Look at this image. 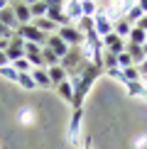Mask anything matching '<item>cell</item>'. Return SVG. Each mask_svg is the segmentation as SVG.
<instances>
[{"label":"cell","mask_w":147,"mask_h":149,"mask_svg":"<svg viewBox=\"0 0 147 149\" xmlns=\"http://www.w3.org/2000/svg\"><path fill=\"white\" fill-rule=\"evenodd\" d=\"M140 17H145V12H142V10H140V5H137V3H135V5H132V8H130V12H127V15H125V20H127V22H130V24H135V22H137V20H140Z\"/></svg>","instance_id":"d4e9b609"},{"label":"cell","mask_w":147,"mask_h":149,"mask_svg":"<svg viewBox=\"0 0 147 149\" xmlns=\"http://www.w3.org/2000/svg\"><path fill=\"white\" fill-rule=\"evenodd\" d=\"M44 47H47L52 54H57V56H59V61L64 59L66 54H69V49H71V47H66L64 42L59 39V34H49V37H47V44H44Z\"/></svg>","instance_id":"9c48e42d"},{"label":"cell","mask_w":147,"mask_h":149,"mask_svg":"<svg viewBox=\"0 0 147 149\" xmlns=\"http://www.w3.org/2000/svg\"><path fill=\"white\" fill-rule=\"evenodd\" d=\"M130 29H132V24L127 22L125 17H120V20L113 22V34H118L120 39H125V42H127V37H130Z\"/></svg>","instance_id":"7c38bea8"},{"label":"cell","mask_w":147,"mask_h":149,"mask_svg":"<svg viewBox=\"0 0 147 149\" xmlns=\"http://www.w3.org/2000/svg\"><path fill=\"white\" fill-rule=\"evenodd\" d=\"M101 44H103V52H110V54H115V56H118L120 52H125V39H120V37L113 34V32L108 37H103Z\"/></svg>","instance_id":"52a82bcc"},{"label":"cell","mask_w":147,"mask_h":149,"mask_svg":"<svg viewBox=\"0 0 147 149\" xmlns=\"http://www.w3.org/2000/svg\"><path fill=\"white\" fill-rule=\"evenodd\" d=\"M91 142H93V139H91V134H88V137L83 139V144H78V149H91Z\"/></svg>","instance_id":"1f68e13d"},{"label":"cell","mask_w":147,"mask_h":149,"mask_svg":"<svg viewBox=\"0 0 147 149\" xmlns=\"http://www.w3.org/2000/svg\"><path fill=\"white\" fill-rule=\"evenodd\" d=\"M93 29H96V34L103 39V37H108L110 32H113V22H110L103 12H98V15L93 17Z\"/></svg>","instance_id":"30bf717a"},{"label":"cell","mask_w":147,"mask_h":149,"mask_svg":"<svg viewBox=\"0 0 147 149\" xmlns=\"http://www.w3.org/2000/svg\"><path fill=\"white\" fill-rule=\"evenodd\" d=\"M17 86H20V88H24V91H37V86H34V81H32V71H29V73H20Z\"/></svg>","instance_id":"7402d4cb"},{"label":"cell","mask_w":147,"mask_h":149,"mask_svg":"<svg viewBox=\"0 0 147 149\" xmlns=\"http://www.w3.org/2000/svg\"><path fill=\"white\" fill-rule=\"evenodd\" d=\"M127 42H130V44L142 47L145 42H147V32H142V29H137V27H132V29H130V37H127Z\"/></svg>","instance_id":"d6986e66"},{"label":"cell","mask_w":147,"mask_h":149,"mask_svg":"<svg viewBox=\"0 0 147 149\" xmlns=\"http://www.w3.org/2000/svg\"><path fill=\"white\" fill-rule=\"evenodd\" d=\"M64 12H66V17L74 22H81L83 20V12H81V3L78 0H69V3H64Z\"/></svg>","instance_id":"8fae6325"},{"label":"cell","mask_w":147,"mask_h":149,"mask_svg":"<svg viewBox=\"0 0 147 149\" xmlns=\"http://www.w3.org/2000/svg\"><path fill=\"white\" fill-rule=\"evenodd\" d=\"M130 66H132V59L127 56V52H120L118 54V69L125 71V69H130Z\"/></svg>","instance_id":"4316f807"},{"label":"cell","mask_w":147,"mask_h":149,"mask_svg":"<svg viewBox=\"0 0 147 149\" xmlns=\"http://www.w3.org/2000/svg\"><path fill=\"white\" fill-rule=\"evenodd\" d=\"M3 37H8V39H12V37H15V32H12V29H8V27H3V24H0V39H3Z\"/></svg>","instance_id":"f546056e"},{"label":"cell","mask_w":147,"mask_h":149,"mask_svg":"<svg viewBox=\"0 0 147 149\" xmlns=\"http://www.w3.org/2000/svg\"><path fill=\"white\" fill-rule=\"evenodd\" d=\"M0 24H3V27H8V29H12V32L17 29V20H15V15H12V8H10V5L0 12Z\"/></svg>","instance_id":"2e32d148"},{"label":"cell","mask_w":147,"mask_h":149,"mask_svg":"<svg viewBox=\"0 0 147 149\" xmlns=\"http://www.w3.org/2000/svg\"><path fill=\"white\" fill-rule=\"evenodd\" d=\"M5 59H8V64H12V61H17V59H24V42L17 34L10 39V47L5 49Z\"/></svg>","instance_id":"8992f818"},{"label":"cell","mask_w":147,"mask_h":149,"mask_svg":"<svg viewBox=\"0 0 147 149\" xmlns=\"http://www.w3.org/2000/svg\"><path fill=\"white\" fill-rule=\"evenodd\" d=\"M81 12H83V17L93 20V17L98 15V3H93V0H83L81 3Z\"/></svg>","instance_id":"ffe728a7"},{"label":"cell","mask_w":147,"mask_h":149,"mask_svg":"<svg viewBox=\"0 0 147 149\" xmlns=\"http://www.w3.org/2000/svg\"><path fill=\"white\" fill-rule=\"evenodd\" d=\"M132 27H137V29H142V32H147V15H145V17H140V20L135 22Z\"/></svg>","instance_id":"83f0119b"},{"label":"cell","mask_w":147,"mask_h":149,"mask_svg":"<svg viewBox=\"0 0 147 149\" xmlns=\"http://www.w3.org/2000/svg\"><path fill=\"white\" fill-rule=\"evenodd\" d=\"M81 122H83V108H74L71 113V120H69V142L74 147L81 144Z\"/></svg>","instance_id":"3957f363"},{"label":"cell","mask_w":147,"mask_h":149,"mask_svg":"<svg viewBox=\"0 0 147 149\" xmlns=\"http://www.w3.org/2000/svg\"><path fill=\"white\" fill-rule=\"evenodd\" d=\"M42 59H44V69H49V66H59V56L52 54L47 47H42Z\"/></svg>","instance_id":"cb8c5ba5"},{"label":"cell","mask_w":147,"mask_h":149,"mask_svg":"<svg viewBox=\"0 0 147 149\" xmlns=\"http://www.w3.org/2000/svg\"><path fill=\"white\" fill-rule=\"evenodd\" d=\"M32 81L37 88H52V81H49L47 69H32Z\"/></svg>","instance_id":"4fadbf2b"},{"label":"cell","mask_w":147,"mask_h":149,"mask_svg":"<svg viewBox=\"0 0 147 149\" xmlns=\"http://www.w3.org/2000/svg\"><path fill=\"white\" fill-rule=\"evenodd\" d=\"M10 8H12L15 20H17V27L32 22V15H29V3H10Z\"/></svg>","instance_id":"ba28073f"},{"label":"cell","mask_w":147,"mask_h":149,"mask_svg":"<svg viewBox=\"0 0 147 149\" xmlns=\"http://www.w3.org/2000/svg\"><path fill=\"white\" fill-rule=\"evenodd\" d=\"M108 76H110V78H115V81H120V83H123V71H120V69H110V71H108Z\"/></svg>","instance_id":"f1b7e54d"},{"label":"cell","mask_w":147,"mask_h":149,"mask_svg":"<svg viewBox=\"0 0 147 149\" xmlns=\"http://www.w3.org/2000/svg\"><path fill=\"white\" fill-rule=\"evenodd\" d=\"M15 34L20 37L22 42H29V44H37V47H44V44H47V34H42L32 22H29V24H22V27H17Z\"/></svg>","instance_id":"6da1fadb"},{"label":"cell","mask_w":147,"mask_h":149,"mask_svg":"<svg viewBox=\"0 0 147 149\" xmlns=\"http://www.w3.org/2000/svg\"><path fill=\"white\" fill-rule=\"evenodd\" d=\"M57 34H59V39L64 42L66 47H78V44H83V34L78 32L76 24H69V27H59V29H57Z\"/></svg>","instance_id":"277c9868"},{"label":"cell","mask_w":147,"mask_h":149,"mask_svg":"<svg viewBox=\"0 0 147 149\" xmlns=\"http://www.w3.org/2000/svg\"><path fill=\"white\" fill-rule=\"evenodd\" d=\"M137 71H140V76H142V78L147 76V59H145V61H142V64H140V66H137Z\"/></svg>","instance_id":"4dcf8cb0"},{"label":"cell","mask_w":147,"mask_h":149,"mask_svg":"<svg viewBox=\"0 0 147 149\" xmlns=\"http://www.w3.org/2000/svg\"><path fill=\"white\" fill-rule=\"evenodd\" d=\"M8 64V59H5V54H0V66H5Z\"/></svg>","instance_id":"836d02e7"},{"label":"cell","mask_w":147,"mask_h":149,"mask_svg":"<svg viewBox=\"0 0 147 149\" xmlns=\"http://www.w3.org/2000/svg\"><path fill=\"white\" fill-rule=\"evenodd\" d=\"M29 15L32 20H39V17H47V3H29Z\"/></svg>","instance_id":"ac0fdd59"},{"label":"cell","mask_w":147,"mask_h":149,"mask_svg":"<svg viewBox=\"0 0 147 149\" xmlns=\"http://www.w3.org/2000/svg\"><path fill=\"white\" fill-rule=\"evenodd\" d=\"M8 5H10V3H5V0H0V12H3L5 8H8Z\"/></svg>","instance_id":"d6a6232c"},{"label":"cell","mask_w":147,"mask_h":149,"mask_svg":"<svg viewBox=\"0 0 147 149\" xmlns=\"http://www.w3.org/2000/svg\"><path fill=\"white\" fill-rule=\"evenodd\" d=\"M0 76H3V78H8L10 83H17V78H20V73H17L15 69H12L10 64H5V66H0Z\"/></svg>","instance_id":"603a6c76"},{"label":"cell","mask_w":147,"mask_h":149,"mask_svg":"<svg viewBox=\"0 0 147 149\" xmlns=\"http://www.w3.org/2000/svg\"><path fill=\"white\" fill-rule=\"evenodd\" d=\"M24 59L29 61V66H32V69H44V59H42V47L24 42Z\"/></svg>","instance_id":"5b68a950"},{"label":"cell","mask_w":147,"mask_h":149,"mask_svg":"<svg viewBox=\"0 0 147 149\" xmlns=\"http://www.w3.org/2000/svg\"><path fill=\"white\" fill-rule=\"evenodd\" d=\"M47 20H52L57 27H69L71 24V20L66 17V12H64V3H57V0L47 3Z\"/></svg>","instance_id":"7a4b0ae2"},{"label":"cell","mask_w":147,"mask_h":149,"mask_svg":"<svg viewBox=\"0 0 147 149\" xmlns=\"http://www.w3.org/2000/svg\"><path fill=\"white\" fill-rule=\"evenodd\" d=\"M125 52H127V56L132 59V66L135 64H142L145 61V54H142V47H137V44H130V42H125Z\"/></svg>","instance_id":"5bb4252c"},{"label":"cell","mask_w":147,"mask_h":149,"mask_svg":"<svg viewBox=\"0 0 147 149\" xmlns=\"http://www.w3.org/2000/svg\"><path fill=\"white\" fill-rule=\"evenodd\" d=\"M103 66L110 71V69H118V56L115 54H110V52H103Z\"/></svg>","instance_id":"484cf974"},{"label":"cell","mask_w":147,"mask_h":149,"mask_svg":"<svg viewBox=\"0 0 147 149\" xmlns=\"http://www.w3.org/2000/svg\"><path fill=\"white\" fill-rule=\"evenodd\" d=\"M47 73H49V81H52V86H54V88H57L59 83H64V81L69 78V76H66V71L61 69V66H49V69H47Z\"/></svg>","instance_id":"9a60e30c"},{"label":"cell","mask_w":147,"mask_h":149,"mask_svg":"<svg viewBox=\"0 0 147 149\" xmlns=\"http://www.w3.org/2000/svg\"><path fill=\"white\" fill-rule=\"evenodd\" d=\"M125 91H127V95H132V98L135 95H142L145 98V91L147 88L142 86V81H132V83H125Z\"/></svg>","instance_id":"44dd1931"},{"label":"cell","mask_w":147,"mask_h":149,"mask_svg":"<svg viewBox=\"0 0 147 149\" xmlns=\"http://www.w3.org/2000/svg\"><path fill=\"white\" fill-rule=\"evenodd\" d=\"M57 93H59V98H61V100L74 103V86L69 83V78H66L64 83H59V86H57Z\"/></svg>","instance_id":"e0dca14e"}]
</instances>
